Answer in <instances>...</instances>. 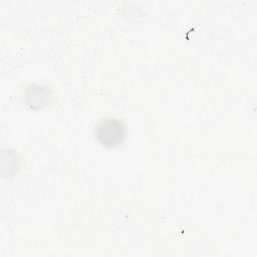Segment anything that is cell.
I'll return each instance as SVG.
<instances>
[{"instance_id":"obj_2","label":"cell","mask_w":257,"mask_h":257,"mask_svg":"<svg viewBox=\"0 0 257 257\" xmlns=\"http://www.w3.org/2000/svg\"><path fill=\"white\" fill-rule=\"evenodd\" d=\"M26 105L31 108H39L44 106L50 99L51 93L47 86L40 84H30L26 87L25 92Z\"/></svg>"},{"instance_id":"obj_1","label":"cell","mask_w":257,"mask_h":257,"mask_svg":"<svg viewBox=\"0 0 257 257\" xmlns=\"http://www.w3.org/2000/svg\"><path fill=\"white\" fill-rule=\"evenodd\" d=\"M94 132L95 137L101 146L115 148L124 140L125 125L121 119L108 116L98 121Z\"/></svg>"}]
</instances>
